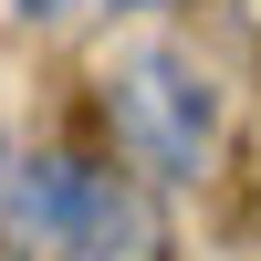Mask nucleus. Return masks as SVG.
Listing matches in <instances>:
<instances>
[{
    "label": "nucleus",
    "mask_w": 261,
    "mask_h": 261,
    "mask_svg": "<svg viewBox=\"0 0 261 261\" xmlns=\"http://www.w3.org/2000/svg\"><path fill=\"white\" fill-rule=\"evenodd\" d=\"M105 115H115V146L136 178L178 188L220 157V84L178 53V42H136V53L105 73Z\"/></svg>",
    "instance_id": "f257e3e1"
},
{
    "label": "nucleus",
    "mask_w": 261,
    "mask_h": 261,
    "mask_svg": "<svg viewBox=\"0 0 261 261\" xmlns=\"http://www.w3.org/2000/svg\"><path fill=\"white\" fill-rule=\"evenodd\" d=\"M94 188H105V167H84V157H32V167H11L0 251H11V261H63L73 230H84V209H94Z\"/></svg>",
    "instance_id": "f03ea898"
},
{
    "label": "nucleus",
    "mask_w": 261,
    "mask_h": 261,
    "mask_svg": "<svg viewBox=\"0 0 261 261\" xmlns=\"http://www.w3.org/2000/svg\"><path fill=\"white\" fill-rule=\"evenodd\" d=\"M63 261H167L157 199H146L136 178H115V167H105V188H94V209H84V230H73V251H63Z\"/></svg>",
    "instance_id": "7ed1b4c3"
},
{
    "label": "nucleus",
    "mask_w": 261,
    "mask_h": 261,
    "mask_svg": "<svg viewBox=\"0 0 261 261\" xmlns=\"http://www.w3.org/2000/svg\"><path fill=\"white\" fill-rule=\"evenodd\" d=\"M11 11H32V21H53V11H84V0H11ZM105 11H136V0H105Z\"/></svg>",
    "instance_id": "20e7f679"
},
{
    "label": "nucleus",
    "mask_w": 261,
    "mask_h": 261,
    "mask_svg": "<svg viewBox=\"0 0 261 261\" xmlns=\"http://www.w3.org/2000/svg\"><path fill=\"white\" fill-rule=\"evenodd\" d=\"M0 199H11V136H0Z\"/></svg>",
    "instance_id": "39448f33"
},
{
    "label": "nucleus",
    "mask_w": 261,
    "mask_h": 261,
    "mask_svg": "<svg viewBox=\"0 0 261 261\" xmlns=\"http://www.w3.org/2000/svg\"><path fill=\"white\" fill-rule=\"evenodd\" d=\"M230 11H241V21H251V32H261V0H230Z\"/></svg>",
    "instance_id": "423d86ee"
}]
</instances>
